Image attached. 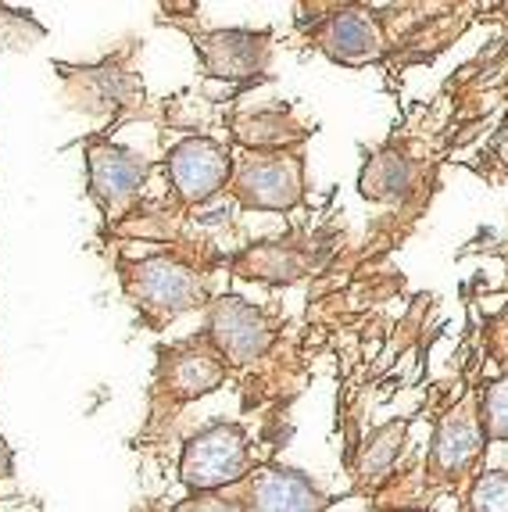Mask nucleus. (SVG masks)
<instances>
[{
	"label": "nucleus",
	"instance_id": "f257e3e1",
	"mask_svg": "<svg viewBox=\"0 0 508 512\" xmlns=\"http://www.w3.org/2000/svg\"><path fill=\"white\" fill-rule=\"evenodd\" d=\"M247 470V441L244 430L233 423H215V427L201 430L190 437L183 448V462L179 473L190 487L197 491H215L222 484H233Z\"/></svg>",
	"mask_w": 508,
	"mask_h": 512
},
{
	"label": "nucleus",
	"instance_id": "f03ea898",
	"mask_svg": "<svg viewBox=\"0 0 508 512\" xmlns=\"http://www.w3.org/2000/svg\"><path fill=\"white\" fill-rule=\"evenodd\" d=\"M136 305L154 319H172L187 308L201 305V280L194 269L172 262V258H147L133 269L129 280Z\"/></svg>",
	"mask_w": 508,
	"mask_h": 512
},
{
	"label": "nucleus",
	"instance_id": "7ed1b4c3",
	"mask_svg": "<svg viewBox=\"0 0 508 512\" xmlns=\"http://www.w3.org/2000/svg\"><path fill=\"white\" fill-rule=\"evenodd\" d=\"M237 197L247 208L287 212L301 201V162L294 154H251L237 169Z\"/></svg>",
	"mask_w": 508,
	"mask_h": 512
},
{
	"label": "nucleus",
	"instance_id": "20e7f679",
	"mask_svg": "<svg viewBox=\"0 0 508 512\" xmlns=\"http://www.w3.org/2000/svg\"><path fill=\"white\" fill-rule=\"evenodd\" d=\"M229 172H233V162H229L226 147H219L215 140L190 137L172 147L169 154V180L183 205H204V201L219 197Z\"/></svg>",
	"mask_w": 508,
	"mask_h": 512
},
{
	"label": "nucleus",
	"instance_id": "39448f33",
	"mask_svg": "<svg viewBox=\"0 0 508 512\" xmlns=\"http://www.w3.org/2000/svg\"><path fill=\"white\" fill-rule=\"evenodd\" d=\"M212 341L229 362L244 366V362H254L258 355H265V348L272 341V326L247 301L222 298L212 308Z\"/></svg>",
	"mask_w": 508,
	"mask_h": 512
},
{
	"label": "nucleus",
	"instance_id": "423d86ee",
	"mask_svg": "<svg viewBox=\"0 0 508 512\" xmlns=\"http://www.w3.org/2000/svg\"><path fill=\"white\" fill-rule=\"evenodd\" d=\"M86 165H90V194H94L108 212L111 208L129 205L147 183L144 158H136L133 151H122V147H115V144H90Z\"/></svg>",
	"mask_w": 508,
	"mask_h": 512
},
{
	"label": "nucleus",
	"instance_id": "0eeeda50",
	"mask_svg": "<svg viewBox=\"0 0 508 512\" xmlns=\"http://www.w3.org/2000/svg\"><path fill=\"white\" fill-rule=\"evenodd\" d=\"M322 495L294 470H280V466H265L247 480V512H319Z\"/></svg>",
	"mask_w": 508,
	"mask_h": 512
},
{
	"label": "nucleus",
	"instance_id": "6e6552de",
	"mask_svg": "<svg viewBox=\"0 0 508 512\" xmlns=\"http://www.w3.org/2000/svg\"><path fill=\"white\" fill-rule=\"evenodd\" d=\"M483 427H480V416H473L469 405H462L458 412L441 419V427H437V437H433V448H430V466L433 473H441V477H458V473H466L469 466L476 462V455L483 452Z\"/></svg>",
	"mask_w": 508,
	"mask_h": 512
},
{
	"label": "nucleus",
	"instance_id": "1a4fd4ad",
	"mask_svg": "<svg viewBox=\"0 0 508 512\" xmlns=\"http://www.w3.org/2000/svg\"><path fill=\"white\" fill-rule=\"evenodd\" d=\"M197 51H201L204 69L222 79H247L265 65V40L254 33H240V29L201 36Z\"/></svg>",
	"mask_w": 508,
	"mask_h": 512
},
{
	"label": "nucleus",
	"instance_id": "9d476101",
	"mask_svg": "<svg viewBox=\"0 0 508 512\" xmlns=\"http://www.w3.org/2000/svg\"><path fill=\"white\" fill-rule=\"evenodd\" d=\"M319 40L326 47V54L344 61V65H362V61H373L383 51L380 29L362 11H340V15H333L322 26Z\"/></svg>",
	"mask_w": 508,
	"mask_h": 512
},
{
	"label": "nucleus",
	"instance_id": "9b49d317",
	"mask_svg": "<svg viewBox=\"0 0 508 512\" xmlns=\"http://www.w3.org/2000/svg\"><path fill=\"white\" fill-rule=\"evenodd\" d=\"M226 376V366H222L215 355L208 351H179L176 359L169 362V391L183 402L190 398H201V394L215 391Z\"/></svg>",
	"mask_w": 508,
	"mask_h": 512
},
{
	"label": "nucleus",
	"instance_id": "f8f14e48",
	"mask_svg": "<svg viewBox=\"0 0 508 512\" xmlns=\"http://www.w3.org/2000/svg\"><path fill=\"white\" fill-rule=\"evenodd\" d=\"M415 183V165L401 154H380L362 172V194L373 201H401Z\"/></svg>",
	"mask_w": 508,
	"mask_h": 512
},
{
	"label": "nucleus",
	"instance_id": "ddd939ff",
	"mask_svg": "<svg viewBox=\"0 0 508 512\" xmlns=\"http://www.w3.org/2000/svg\"><path fill=\"white\" fill-rule=\"evenodd\" d=\"M301 137H305V133H301L290 119L276 115V111H272V115H251V119L237 122V140L258 154H265V151L280 154L283 147L297 144Z\"/></svg>",
	"mask_w": 508,
	"mask_h": 512
},
{
	"label": "nucleus",
	"instance_id": "4468645a",
	"mask_svg": "<svg viewBox=\"0 0 508 512\" xmlns=\"http://www.w3.org/2000/svg\"><path fill=\"white\" fill-rule=\"evenodd\" d=\"M401 441H405V423H390V427L376 430V434L369 437V444H365V452H362V466H358L362 484L380 480L383 473H390V466H394V459H398V452H401Z\"/></svg>",
	"mask_w": 508,
	"mask_h": 512
},
{
	"label": "nucleus",
	"instance_id": "2eb2a0df",
	"mask_svg": "<svg viewBox=\"0 0 508 512\" xmlns=\"http://www.w3.org/2000/svg\"><path fill=\"white\" fill-rule=\"evenodd\" d=\"M480 427H483V437H487V441H508V376L483 391Z\"/></svg>",
	"mask_w": 508,
	"mask_h": 512
},
{
	"label": "nucleus",
	"instance_id": "dca6fc26",
	"mask_svg": "<svg viewBox=\"0 0 508 512\" xmlns=\"http://www.w3.org/2000/svg\"><path fill=\"white\" fill-rule=\"evenodd\" d=\"M301 273V258L294 251H283L280 244H269L262 251H251V276L262 280H290Z\"/></svg>",
	"mask_w": 508,
	"mask_h": 512
},
{
	"label": "nucleus",
	"instance_id": "f3484780",
	"mask_svg": "<svg viewBox=\"0 0 508 512\" xmlns=\"http://www.w3.org/2000/svg\"><path fill=\"white\" fill-rule=\"evenodd\" d=\"M473 512H508V473H483L469 495Z\"/></svg>",
	"mask_w": 508,
	"mask_h": 512
},
{
	"label": "nucleus",
	"instance_id": "a211bd4d",
	"mask_svg": "<svg viewBox=\"0 0 508 512\" xmlns=\"http://www.w3.org/2000/svg\"><path fill=\"white\" fill-rule=\"evenodd\" d=\"M176 512H244L237 502H222V498H190Z\"/></svg>",
	"mask_w": 508,
	"mask_h": 512
},
{
	"label": "nucleus",
	"instance_id": "6ab92c4d",
	"mask_svg": "<svg viewBox=\"0 0 508 512\" xmlns=\"http://www.w3.org/2000/svg\"><path fill=\"white\" fill-rule=\"evenodd\" d=\"M11 470H15V462H11V448L4 444V437H0V477H11Z\"/></svg>",
	"mask_w": 508,
	"mask_h": 512
}]
</instances>
